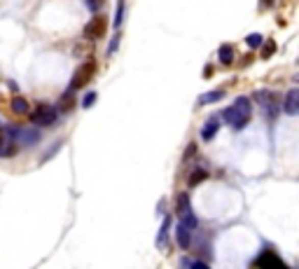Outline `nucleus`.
<instances>
[{"label": "nucleus", "instance_id": "1", "mask_svg": "<svg viewBox=\"0 0 299 269\" xmlns=\"http://www.w3.org/2000/svg\"><path fill=\"white\" fill-rule=\"evenodd\" d=\"M96 73V61H84L82 66L78 71L72 73V80H70V87L72 89H80V87H87L91 82V77Z\"/></svg>", "mask_w": 299, "mask_h": 269}, {"label": "nucleus", "instance_id": "12", "mask_svg": "<svg viewBox=\"0 0 299 269\" xmlns=\"http://www.w3.org/2000/svg\"><path fill=\"white\" fill-rule=\"evenodd\" d=\"M75 105V89H68L66 94L61 96V101H59V110H63V113H68V110Z\"/></svg>", "mask_w": 299, "mask_h": 269}, {"label": "nucleus", "instance_id": "24", "mask_svg": "<svg viewBox=\"0 0 299 269\" xmlns=\"http://www.w3.org/2000/svg\"><path fill=\"white\" fill-rule=\"evenodd\" d=\"M94 103H96V94H94V92H89L87 96L82 99V108H91Z\"/></svg>", "mask_w": 299, "mask_h": 269}, {"label": "nucleus", "instance_id": "20", "mask_svg": "<svg viewBox=\"0 0 299 269\" xmlns=\"http://www.w3.org/2000/svg\"><path fill=\"white\" fill-rule=\"evenodd\" d=\"M180 218H183V225H185V227H189V230H194V227L199 225V220L194 218V213H192V211H187V213H183V215H180Z\"/></svg>", "mask_w": 299, "mask_h": 269}, {"label": "nucleus", "instance_id": "21", "mask_svg": "<svg viewBox=\"0 0 299 269\" xmlns=\"http://www.w3.org/2000/svg\"><path fill=\"white\" fill-rule=\"evenodd\" d=\"M245 42H248L253 50H257V47H262V42H264V40H262L260 33H250L248 38H245Z\"/></svg>", "mask_w": 299, "mask_h": 269}, {"label": "nucleus", "instance_id": "2", "mask_svg": "<svg viewBox=\"0 0 299 269\" xmlns=\"http://www.w3.org/2000/svg\"><path fill=\"white\" fill-rule=\"evenodd\" d=\"M56 117H59V110H56L54 105L40 103L38 108L33 110L31 120H33V124H38V126H49V124H54V122H56Z\"/></svg>", "mask_w": 299, "mask_h": 269}, {"label": "nucleus", "instance_id": "7", "mask_svg": "<svg viewBox=\"0 0 299 269\" xmlns=\"http://www.w3.org/2000/svg\"><path fill=\"white\" fill-rule=\"evenodd\" d=\"M283 110L288 113L290 117H294L299 113V89H290L285 94V101H283Z\"/></svg>", "mask_w": 299, "mask_h": 269}, {"label": "nucleus", "instance_id": "25", "mask_svg": "<svg viewBox=\"0 0 299 269\" xmlns=\"http://www.w3.org/2000/svg\"><path fill=\"white\" fill-rule=\"evenodd\" d=\"M106 5V0H87V7L91 12H96V10H101V7Z\"/></svg>", "mask_w": 299, "mask_h": 269}, {"label": "nucleus", "instance_id": "27", "mask_svg": "<svg viewBox=\"0 0 299 269\" xmlns=\"http://www.w3.org/2000/svg\"><path fill=\"white\" fill-rule=\"evenodd\" d=\"M117 47H119V38H115V40L110 42V47H108V54H115Z\"/></svg>", "mask_w": 299, "mask_h": 269}, {"label": "nucleus", "instance_id": "23", "mask_svg": "<svg viewBox=\"0 0 299 269\" xmlns=\"http://www.w3.org/2000/svg\"><path fill=\"white\" fill-rule=\"evenodd\" d=\"M122 19H124V0H117V17H115V28L122 26Z\"/></svg>", "mask_w": 299, "mask_h": 269}, {"label": "nucleus", "instance_id": "26", "mask_svg": "<svg viewBox=\"0 0 299 269\" xmlns=\"http://www.w3.org/2000/svg\"><path fill=\"white\" fill-rule=\"evenodd\" d=\"M273 52H276V42H266V47H264V52H262V56H264V59H269Z\"/></svg>", "mask_w": 299, "mask_h": 269}, {"label": "nucleus", "instance_id": "16", "mask_svg": "<svg viewBox=\"0 0 299 269\" xmlns=\"http://www.w3.org/2000/svg\"><path fill=\"white\" fill-rule=\"evenodd\" d=\"M168 227H171V215H168V218H164V225H161V232H159V236H157V246H159V248H164V246H166V234H168Z\"/></svg>", "mask_w": 299, "mask_h": 269}, {"label": "nucleus", "instance_id": "15", "mask_svg": "<svg viewBox=\"0 0 299 269\" xmlns=\"http://www.w3.org/2000/svg\"><path fill=\"white\" fill-rule=\"evenodd\" d=\"M206 178H208V171H204V169H194V171H192V176H189V187H196L199 183H204Z\"/></svg>", "mask_w": 299, "mask_h": 269}, {"label": "nucleus", "instance_id": "19", "mask_svg": "<svg viewBox=\"0 0 299 269\" xmlns=\"http://www.w3.org/2000/svg\"><path fill=\"white\" fill-rule=\"evenodd\" d=\"M225 94L222 92H208V94H204L199 99V105H206V103H215V101H220Z\"/></svg>", "mask_w": 299, "mask_h": 269}, {"label": "nucleus", "instance_id": "5", "mask_svg": "<svg viewBox=\"0 0 299 269\" xmlns=\"http://www.w3.org/2000/svg\"><path fill=\"white\" fill-rule=\"evenodd\" d=\"M222 115H225V122H227V124L232 126V129H236V131H238V129H243V126L248 124V120H250V117L241 115V113H238V110L234 108V105H232V108L225 110Z\"/></svg>", "mask_w": 299, "mask_h": 269}, {"label": "nucleus", "instance_id": "28", "mask_svg": "<svg viewBox=\"0 0 299 269\" xmlns=\"http://www.w3.org/2000/svg\"><path fill=\"white\" fill-rule=\"evenodd\" d=\"M264 5H271V0H264Z\"/></svg>", "mask_w": 299, "mask_h": 269}, {"label": "nucleus", "instance_id": "17", "mask_svg": "<svg viewBox=\"0 0 299 269\" xmlns=\"http://www.w3.org/2000/svg\"><path fill=\"white\" fill-rule=\"evenodd\" d=\"M234 108L241 113V115H245V117H250V101L245 99V96H238L236 101H234Z\"/></svg>", "mask_w": 299, "mask_h": 269}, {"label": "nucleus", "instance_id": "6", "mask_svg": "<svg viewBox=\"0 0 299 269\" xmlns=\"http://www.w3.org/2000/svg\"><path fill=\"white\" fill-rule=\"evenodd\" d=\"M14 141H17L19 145H35L40 141V133L35 131V129H21V126H19L17 129V136H14Z\"/></svg>", "mask_w": 299, "mask_h": 269}, {"label": "nucleus", "instance_id": "4", "mask_svg": "<svg viewBox=\"0 0 299 269\" xmlns=\"http://www.w3.org/2000/svg\"><path fill=\"white\" fill-rule=\"evenodd\" d=\"M106 31H108V19L103 17V14H96V17L84 26V38L87 40H98V38H103Z\"/></svg>", "mask_w": 299, "mask_h": 269}, {"label": "nucleus", "instance_id": "8", "mask_svg": "<svg viewBox=\"0 0 299 269\" xmlns=\"http://www.w3.org/2000/svg\"><path fill=\"white\" fill-rule=\"evenodd\" d=\"M176 239H178V246L183 248V251H187L189 243H192V230H189V227H185L183 222H180V225H178V230H176Z\"/></svg>", "mask_w": 299, "mask_h": 269}, {"label": "nucleus", "instance_id": "18", "mask_svg": "<svg viewBox=\"0 0 299 269\" xmlns=\"http://www.w3.org/2000/svg\"><path fill=\"white\" fill-rule=\"evenodd\" d=\"M7 141H10V138L3 136V129H0V157H10V154H14V145H7Z\"/></svg>", "mask_w": 299, "mask_h": 269}, {"label": "nucleus", "instance_id": "11", "mask_svg": "<svg viewBox=\"0 0 299 269\" xmlns=\"http://www.w3.org/2000/svg\"><path fill=\"white\" fill-rule=\"evenodd\" d=\"M217 59H220V63H225V66H232V63H234V50H232V44H222L220 52H217Z\"/></svg>", "mask_w": 299, "mask_h": 269}, {"label": "nucleus", "instance_id": "22", "mask_svg": "<svg viewBox=\"0 0 299 269\" xmlns=\"http://www.w3.org/2000/svg\"><path fill=\"white\" fill-rule=\"evenodd\" d=\"M180 264H183V267H194V269H208V264L206 262H199V260H187V258L180 260Z\"/></svg>", "mask_w": 299, "mask_h": 269}, {"label": "nucleus", "instance_id": "14", "mask_svg": "<svg viewBox=\"0 0 299 269\" xmlns=\"http://www.w3.org/2000/svg\"><path fill=\"white\" fill-rule=\"evenodd\" d=\"M12 113H14V115H26L28 101L23 99V96H14V99H12Z\"/></svg>", "mask_w": 299, "mask_h": 269}, {"label": "nucleus", "instance_id": "3", "mask_svg": "<svg viewBox=\"0 0 299 269\" xmlns=\"http://www.w3.org/2000/svg\"><path fill=\"white\" fill-rule=\"evenodd\" d=\"M257 103L262 105V110H264V115L269 117V122H273L276 120V115H278V99L273 96L271 92H257Z\"/></svg>", "mask_w": 299, "mask_h": 269}, {"label": "nucleus", "instance_id": "13", "mask_svg": "<svg viewBox=\"0 0 299 269\" xmlns=\"http://www.w3.org/2000/svg\"><path fill=\"white\" fill-rule=\"evenodd\" d=\"M176 211H178V215H183V213H187V211H192V206H189V194L187 192H180V194H178Z\"/></svg>", "mask_w": 299, "mask_h": 269}, {"label": "nucleus", "instance_id": "10", "mask_svg": "<svg viewBox=\"0 0 299 269\" xmlns=\"http://www.w3.org/2000/svg\"><path fill=\"white\" fill-rule=\"evenodd\" d=\"M255 267H276V269H283V262L273 255V253H264L260 258L255 260Z\"/></svg>", "mask_w": 299, "mask_h": 269}, {"label": "nucleus", "instance_id": "9", "mask_svg": "<svg viewBox=\"0 0 299 269\" xmlns=\"http://www.w3.org/2000/svg\"><path fill=\"white\" fill-rule=\"evenodd\" d=\"M217 129H220V120H217V117H211V120L204 124V129H201V138H204V141H213Z\"/></svg>", "mask_w": 299, "mask_h": 269}]
</instances>
